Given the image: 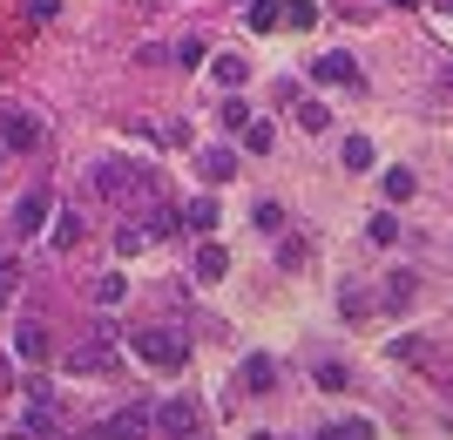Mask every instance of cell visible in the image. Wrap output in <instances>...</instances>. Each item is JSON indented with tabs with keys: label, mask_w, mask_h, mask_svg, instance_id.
Wrapping results in <instances>:
<instances>
[{
	"label": "cell",
	"mask_w": 453,
	"mask_h": 440,
	"mask_svg": "<svg viewBox=\"0 0 453 440\" xmlns=\"http://www.w3.org/2000/svg\"><path fill=\"white\" fill-rule=\"evenodd\" d=\"M95 190L102 197H150L156 176L142 170V163H102V170H95Z\"/></svg>",
	"instance_id": "6da1fadb"
},
{
	"label": "cell",
	"mask_w": 453,
	"mask_h": 440,
	"mask_svg": "<svg viewBox=\"0 0 453 440\" xmlns=\"http://www.w3.org/2000/svg\"><path fill=\"white\" fill-rule=\"evenodd\" d=\"M129 352L150 359V366H163V373H176V366L189 359V345L176 339V332H129Z\"/></svg>",
	"instance_id": "7a4b0ae2"
},
{
	"label": "cell",
	"mask_w": 453,
	"mask_h": 440,
	"mask_svg": "<svg viewBox=\"0 0 453 440\" xmlns=\"http://www.w3.org/2000/svg\"><path fill=\"white\" fill-rule=\"evenodd\" d=\"M115 366V339L102 332V339H81L75 352H68V373H109Z\"/></svg>",
	"instance_id": "3957f363"
},
{
	"label": "cell",
	"mask_w": 453,
	"mask_h": 440,
	"mask_svg": "<svg viewBox=\"0 0 453 440\" xmlns=\"http://www.w3.org/2000/svg\"><path fill=\"white\" fill-rule=\"evenodd\" d=\"M156 427L170 440H196V427H203V413H196V400H170L163 413H156Z\"/></svg>",
	"instance_id": "277c9868"
},
{
	"label": "cell",
	"mask_w": 453,
	"mask_h": 440,
	"mask_svg": "<svg viewBox=\"0 0 453 440\" xmlns=\"http://www.w3.org/2000/svg\"><path fill=\"white\" fill-rule=\"evenodd\" d=\"M0 143H7V150H35V143H41V122L27 109H0Z\"/></svg>",
	"instance_id": "5b68a950"
},
{
	"label": "cell",
	"mask_w": 453,
	"mask_h": 440,
	"mask_svg": "<svg viewBox=\"0 0 453 440\" xmlns=\"http://www.w3.org/2000/svg\"><path fill=\"white\" fill-rule=\"evenodd\" d=\"M142 427H150V413L129 406V413H109L102 427H88V440H142Z\"/></svg>",
	"instance_id": "8992f818"
},
{
	"label": "cell",
	"mask_w": 453,
	"mask_h": 440,
	"mask_svg": "<svg viewBox=\"0 0 453 440\" xmlns=\"http://www.w3.org/2000/svg\"><path fill=\"white\" fill-rule=\"evenodd\" d=\"M41 217H48V190H27V197L14 204V237H20V244L41 230Z\"/></svg>",
	"instance_id": "52a82bcc"
},
{
	"label": "cell",
	"mask_w": 453,
	"mask_h": 440,
	"mask_svg": "<svg viewBox=\"0 0 453 440\" xmlns=\"http://www.w3.org/2000/svg\"><path fill=\"white\" fill-rule=\"evenodd\" d=\"M311 75H319V81H345V89H352V81H359V61H352V55H319V61H311Z\"/></svg>",
	"instance_id": "ba28073f"
},
{
	"label": "cell",
	"mask_w": 453,
	"mask_h": 440,
	"mask_svg": "<svg viewBox=\"0 0 453 440\" xmlns=\"http://www.w3.org/2000/svg\"><path fill=\"white\" fill-rule=\"evenodd\" d=\"M271 386H278V359L250 352V359H244V393H271Z\"/></svg>",
	"instance_id": "9c48e42d"
},
{
	"label": "cell",
	"mask_w": 453,
	"mask_h": 440,
	"mask_svg": "<svg viewBox=\"0 0 453 440\" xmlns=\"http://www.w3.org/2000/svg\"><path fill=\"white\" fill-rule=\"evenodd\" d=\"M224 271H230V251L224 244H203V251H196V278H203V285H217Z\"/></svg>",
	"instance_id": "30bf717a"
},
{
	"label": "cell",
	"mask_w": 453,
	"mask_h": 440,
	"mask_svg": "<svg viewBox=\"0 0 453 440\" xmlns=\"http://www.w3.org/2000/svg\"><path fill=\"white\" fill-rule=\"evenodd\" d=\"M237 176V150H203V183H230Z\"/></svg>",
	"instance_id": "8fae6325"
},
{
	"label": "cell",
	"mask_w": 453,
	"mask_h": 440,
	"mask_svg": "<svg viewBox=\"0 0 453 440\" xmlns=\"http://www.w3.org/2000/svg\"><path fill=\"white\" fill-rule=\"evenodd\" d=\"M413 271H393V278H386V305H393V312H406V305H413Z\"/></svg>",
	"instance_id": "7c38bea8"
},
{
	"label": "cell",
	"mask_w": 453,
	"mask_h": 440,
	"mask_svg": "<svg viewBox=\"0 0 453 440\" xmlns=\"http://www.w3.org/2000/svg\"><path fill=\"white\" fill-rule=\"evenodd\" d=\"M210 68H217V81H224V89H244V75H250V61H244V55H217Z\"/></svg>",
	"instance_id": "4fadbf2b"
},
{
	"label": "cell",
	"mask_w": 453,
	"mask_h": 440,
	"mask_svg": "<svg viewBox=\"0 0 453 440\" xmlns=\"http://www.w3.org/2000/svg\"><path fill=\"white\" fill-rule=\"evenodd\" d=\"M250 27H257V35L284 27V7H278V0H250Z\"/></svg>",
	"instance_id": "5bb4252c"
},
{
	"label": "cell",
	"mask_w": 453,
	"mask_h": 440,
	"mask_svg": "<svg viewBox=\"0 0 453 440\" xmlns=\"http://www.w3.org/2000/svg\"><path fill=\"white\" fill-rule=\"evenodd\" d=\"M14 345H20V359H48V332H41V326H20Z\"/></svg>",
	"instance_id": "9a60e30c"
},
{
	"label": "cell",
	"mask_w": 453,
	"mask_h": 440,
	"mask_svg": "<svg viewBox=\"0 0 453 440\" xmlns=\"http://www.w3.org/2000/svg\"><path fill=\"white\" fill-rule=\"evenodd\" d=\"M142 230H150V237H170V230H183V217H176L170 204H156V211H150V224H142Z\"/></svg>",
	"instance_id": "2e32d148"
},
{
	"label": "cell",
	"mask_w": 453,
	"mask_h": 440,
	"mask_svg": "<svg viewBox=\"0 0 453 440\" xmlns=\"http://www.w3.org/2000/svg\"><path fill=\"white\" fill-rule=\"evenodd\" d=\"M142 244H150V230H142V224H122V230H115V251H122V258H135Z\"/></svg>",
	"instance_id": "e0dca14e"
},
{
	"label": "cell",
	"mask_w": 453,
	"mask_h": 440,
	"mask_svg": "<svg viewBox=\"0 0 453 440\" xmlns=\"http://www.w3.org/2000/svg\"><path fill=\"white\" fill-rule=\"evenodd\" d=\"M271 143H278V135H271V122H244V150H250V156H265Z\"/></svg>",
	"instance_id": "ac0fdd59"
},
{
	"label": "cell",
	"mask_w": 453,
	"mask_h": 440,
	"mask_svg": "<svg viewBox=\"0 0 453 440\" xmlns=\"http://www.w3.org/2000/svg\"><path fill=\"white\" fill-rule=\"evenodd\" d=\"M413 190H419V183H413V170H386V197H393V204H406Z\"/></svg>",
	"instance_id": "d6986e66"
},
{
	"label": "cell",
	"mask_w": 453,
	"mask_h": 440,
	"mask_svg": "<svg viewBox=\"0 0 453 440\" xmlns=\"http://www.w3.org/2000/svg\"><path fill=\"white\" fill-rule=\"evenodd\" d=\"M372 163V143L365 135H345V170H365Z\"/></svg>",
	"instance_id": "ffe728a7"
},
{
	"label": "cell",
	"mask_w": 453,
	"mask_h": 440,
	"mask_svg": "<svg viewBox=\"0 0 453 440\" xmlns=\"http://www.w3.org/2000/svg\"><path fill=\"white\" fill-rule=\"evenodd\" d=\"M319 440H372V427H365V421H345V427H325Z\"/></svg>",
	"instance_id": "44dd1931"
},
{
	"label": "cell",
	"mask_w": 453,
	"mask_h": 440,
	"mask_svg": "<svg viewBox=\"0 0 453 440\" xmlns=\"http://www.w3.org/2000/svg\"><path fill=\"white\" fill-rule=\"evenodd\" d=\"M332 115H325V102H298V129H325Z\"/></svg>",
	"instance_id": "7402d4cb"
},
{
	"label": "cell",
	"mask_w": 453,
	"mask_h": 440,
	"mask_svg": "<svg viewBox=\"0 0 453 440\" xmlns=\"http://www.w3.org/2000/svg\"><path fill=\"white\" fill-rule=\"evenodd\" d=\"M217 224V204H210V197H196V204H189V230H210Z\"/></svg>",
	"instance_id": "603a6c76"
},
{
	"label": "cell",
	"mask_w": 453,
	"mask_h": 440,
	"mask_svg": "<svg viewBox=\"0 0 453 440\" xmlns=\"http://www.w3.org/2000/svg\"><path fill=\"white\" fill-rule=\"evenodd\" d=\"M81 244V217H61V230H55V251H75Z\"/></svg>",
	"instance_id": "cb8c5ba5"
},
{
	"label": "cell",
	"mask_w": 453,
	"mask_h": 440,
	"mask_svg": "<svg viewBox=\"0 0 453 440\" xmlns=\"http://www.w3.org/2000/svg\"><path fill=\"white\" fill-rule=\"evenodd\" d=\"M284 20H291V27H311V20H319V7H311V0H291V7H284Z\"/></svg>",
	"instance_id": "d4e9b609"
},
{
	"label": "cell",
	"mask_w": 453,
	"mask_h": 440,
	"mask_svg": "<svg viewBox=\"0 0 453 440\" xmlns=\"http://www.w3.org/2000/svg\"><path fill=\"white\" fill-rule=\"evenodd\" d=\"M122 291H129L122 278H102V285H95V305H122Z\"/></svg>",
	"instance_id": "484cf974"
},
{
	"label": "cell",
	"mask_w": 453,
	"mask_h": 440,
	"mask_svg": "<svg viewBox=\"0 0 453 440\" xmlns=\"http://www.w3.org/2000/svg\"><path fill=\"white\" fill-rule=\"evenodd\" d=\"M176 61H183V68H196V61H203V41L183 35V41H176Z\"/></svg>",
	"instance_id": "4316f807"
},
{
	"label": "cell",
	"mask_w": 453,
	"mask_h": 440,
	"mask_svg": "<svg viewBox=\"0 0 453 440\" xmlns=\"http://www.w3.org/2000/svg\"><path fill=\"white\" fill-rule=\"evenodd\" d=\"M319 386H325V393H345L352 380H345V366H319Z\"/></svg>",
	"instance_id": "83f0119b"
},
{
	"label": "cell",
	"mask_w": 453,
	"mask_h": 440,
	"mask_svg": "<svg viewBox=\"0 0 453 440\" xmlns=\"http://www.w3.org/2000/svg\"><path fill=\"white\" fill-rule=\"evenodd\" d=\"M14 278H20L14 265H0V305H7V291H14Z\"/></svg>",
	"instance_id": "f1b7e54d"
},
{
	"label": "cell",
	"mask_w": 453,
	"mask_h": 440,
	"mask_svg": "<svg viewBox=\"0 0 453 440\" xmlns=\"http://www.w3.org/2000/svg\"><path fill=\"white\" fill-rule=\"evenodd\" d=\"M393 7H419V0H393Z\"/></svg>",
	"instance_id": "f546056e"
},
{
	"label": "cell",
	"mask_w": 453,
	"mask_h": 440,
	"mask_svg": "<svg viewBox=\"0 0 453 440\" xmlns=\"http://www.w3.org/2000/svg\"><path fill=\"white\" fill-rule=\"evenodd\" d=\"M257 440H271V434H257Z\"/></svg>",
	"instance_id": "4dcf8cb0"
}]
</instances>
